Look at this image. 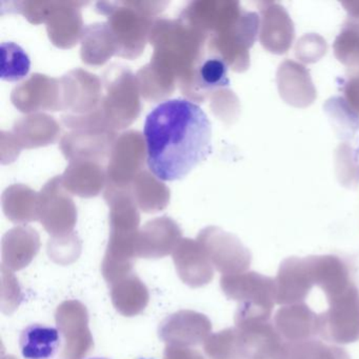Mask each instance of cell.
I'll return each mask as SVG.
<instances>
[{
    "mask_svg": "<svg viewBox=\"0 0 359 359\" xmlns=\"http://www.w3.org/2000/svg\"><path fill=\"white\" fill-rule=\"evenodd\" d=\"M147 163L161 182L186 177L212 153V127L205 111L189 100L161 102L147 116Z\"/></svg>",
    "mask_w": 359,
    "mask_h": 359,
    "instance_id": "obj_1",
    "label": "cell"
},
{
    "mask_svg": "<svg viewBox=\"0 0 359 359\" xmlns=\"http://www.w3.org/2000/svg\"><path fill=\"white\" fill-rule=\"evenodd\" d=\"M102 104L100 112L107 128L117 132L126 129L140 114V91L137 79L128 67L112 65L102 75Z\"/></svg>",
    "mask_w": 359,
    "mask_h": 359,
    "instance_id": "obj_2",
    "label": "cell"
},
{
    "mask_svg": "<svg viewBox=\"0 0 359 359\" xmlns=\"http://www.w3.org/2000/svg\"><path fill=\"white\" fill-rule=\"evenodd\" d=\"M98 13L108 18V24L116 39L117 56L136 60L150 41L154 16L144 12L136 1H100Z\"/></svg>",
    "mask_w": 359,
    "mask_h": 359,
    "instance_id": "obj_3",
    "label": "cell"
},
{
    "mask_svg": "<svg viewBox=\"0 0 359 359\" xmlns=\"http://www.w3.org/2000/svg\"><path fill=\"white\" fill-rule=\"evenodd\" d=\"M259 22L257 14L243 10L232 26L208 39V53L222 58L236 72H245L250 67V49L257 39Z\"/></svg>",
    "mask_w": 359,
    "mask_h": 359,
    "instance_id": "obj_4",
    "label": "cell"
},
{
    "mask_svg": "<svg viewBox=\"0 0 359 359\" xmlns=\"http://www.w3.org/2000/svg\"><path fill=\"white\" fill-rule=\"evenodd\" d=\"M329 309L319 314L318 336L325 341L348 344L359 340V290L353 285L327 300Z\"/></svg>",
    "mask_w": 359,
    "mask_h": 359,
    "instance_id": "obj_5",
    "label": "cell"
},
{
    "mask_svg": "<svg viewBox=\"0 0 359 359\" xmlns=\"http://www.w3.org/2000/svg\"><path fill=\"white\" fill-rule=\"evenodd\" d=\"M146 161L144 136L138 131L123 132L115 140L107 165L108 184L129 187L134 178L144 171Z\"/></svg>",
    "mask_w": 359,
    "mask_h": 359,
    "instance_id": "obj_6",
    "label": "cell"
},
{
    "mask_svg": "<svg viewBox=\"0 0 359 359\" xmlns=\"http://www.w3.org/2000/svg\"><path fill=\"white\" fill-rule=\"evenodd\" d=\"M62 107L71 115L95 112L102 104L104 86L96 75L76 69L60 79Z\"/></svg>",
    "mask_w": 359,
    "mask_h": 359,
    "instance_id": "obj_7",
    "label": "cell"
},
{
    "mask_svg": "<svg viewBox=\"0 0 359 359\" xmlns=\"http://www.w3.org/2000/svg\"><path fill=\"white\" fill-rule=\"evenodd\" d=\"M11 100L24 113L64 111L60 79L39 73L14 88Z\"/></svg>",
    "mask_w": 359,
    "mask_h": 359,
    "instance_id": "obj_8",
    "label": "cell"
},
{
    "mask_svg": "<svg viewBox=\"0 0 359 359\" xmlns=\"http://www.w3.org/2000/svg\"><path fill=\"white\" fill-rule=\"evenodd\" d=\"M276 304L279 306L302 304L314 287L311 256L287 258L281 262L276 278Z\"/></svg>",
    "mask_w": 359,
    "mask_h": 359,
    "instance_id": "obj_9",
    "label": "cell"
},
{
    "mask_svg": "<svg viewBox=\"0 0 359 359\" xmlns=\"http://www.w3.org/2000/svg\"><path fill=\"white\" fill-rule=\"evenodd\" d=\"M117 137L114 131L72 130L62 138L60 149L69 161H94L106 165Z\"/></svg>",
    "mask_w": 359,
    "mask_h": 359,
    "instance_id": "obj_10",
    "label": "cell"
},
{
    "mask_svg": "<svg viewBox=\"0 0 359 359\" xmlns=\"http://www.w3.org/2000/svg\"><path fill=\"white\" fill-rule=\"evenodd\" d=\"M243 336L249 359H291L290 344L277 332L272 321L243 323Z\"/></svg>",
    "mask_w": 359,
    "mask_h": 359,
    "instance_id": "obj_11",
    "label": "cell"
},
{
    "mask_svg": "<svg viewBox=\"0 0 359 359\" xmlns=\"http://www.w3.org/2000/svg\"><path fill=\"white\" fill-rule=\"evenodd\" d=\"M83 1H57L48 18L47 31L52 43L62 49H70L81 41L83 27L81 7Z\"/></svg>",
    "mask_w": 359,
    "mask_h": 359,
    "instance_id": "obj_12",
    "label": "cell"
},
{
    "mask_svg": "<svg viewBox=\"0 0 359 359\" xmlns=\"http://www.w3.org/2000/svg\"><path fill=\"white\" fill-rule=\"evenodd\" d=\"M273 323L281 337L290 344L318 336L319 314L304 302L281 306L275 313Z\"/></svg>",
    "mask_w": 359,
    "mask_h": 359,
    "instance_id": "obj_13",
    "label": "cell"
},
{
    "mask_svg": "<svg viewBox=\"0 0 359 359\" xmlns=\"http://www.w3.org/2000/svg\"><path fill=\"white\" fill-rule=\"evenodd\" d=\"M60 178L62 186L70 194L83 198L95 197L108 182L107 165L94 161H70Z\"/></svg>",
    "mask_w": 359,
    "mask_h": 359,
    "instance_id": "obj_14",
    "label": "cell"
},
{
    "mask_svg": "<svg viewBox=\"0 0 359 359\" xmlns=\"http://www.w3.org/2000/svg\"><path fill=\"white\" fill-rule=\"evenodd\" d=\"M260 43L275 54L285 53L294 39V26L289 14L276 4H264Z\"/></svg>",
    "mask_w": 359,
    "mask_h": 359,
    "instance_id": "obj_15",
    "label": "cell"
},
{
    "mask_svg": "<svg viewBox=\"0 0 359 359\" xmlns=\"http://www.w3.org/2000/svg\"><path fill=\"white\" fill-rule=\"evenodd\" d=\"M315 285L327 300L333 299L355 285L348 264L336 255L311 256Z\"/></svg>",
    "mask_w": 359,
    "mask_h": 359,
    "instance_id": "obj_16",
    "label": "cell"
},
{
    "mask_svg": "<svg viewBox=\"0 0 359 359\" xmlns=\"http://www.w3.org/2000/svg\"><path fill=\"white\" fill-rule=\"evenodd\" d=\"M281 97L292 106L304 108L314 102L316 91L310 74L302 65L287 60L279 67L277 73Z\"/></svg>",
    "mask_w": 359,
    "mask_h": 359,
    "instance_id": "obj_17",
    "label": "cell"
},
{
    "mask_svg": "<svg viewBox=\"0 0 359 359\" xmlns=\"http://www.w3.org/2000/svg\"><path fill=\"white\" fill-rule=\"evenodd\" d=\"M11 133L20 148L33 149L54 144L60 137V128L54 117L32 114L18 119Z\"/></svg>",
    "mask_w": 359,
    "mask_h": 359,
    "instance_id": "obj_18",
    "label": "cell"
},
{
    "mask_svg": "<svg viewBox=\"0 0 359 359\" xmlns=\"http://www.w3.org/2000/svg\"><path fill=\"white\" fill-rule=\"evenodd\" d=\"M229 290L233 297L245 300V306L273 310L276 304V283L272 277L249 272L233 279Z\"/></svg>",
    "mask_w": 359,
    "mask_h": 359,
    "instance_id": "obj_19",
    "label": "cell"
},
{
    "mask_svg": "<svg viewBox=\"0 0 359 359\" xmlns=\"http://www.w3.org/2000/svg\"><path fill=\"white\" fill-rule=\"evenodd\" d=\"M62 344V333L57 327L43 323H32L22 330L20 348L25 359H52Z\"/></svg>",
    "mask_w": 359,
    "mask_h": 359,
    "instance_id": "obj_20",
    "label": "cell"
},
{
    "mask_svg": "<svg viewBox=\"0 0 359 359\" xmlns=\"http://www.w3.org/2000/svg\"><path fill=\"white\" fill-rule=\"evenodd\" d=\"M81 60L91 66H102L118 52L116 39L108 22L85 27L81 37Z\"/></svg>",
    "mask_w": 359,
    "mask_h": 359,
    "instance_id": "obj_21",
    "label": "cell"
},
{
    "mask_svg": "<svg viewBox=\"0 0 359 359\" xmlns=\"http://www.w3.org/2000/svg\"><path fill=\"white\" fill-rule=\"evenodd\" d=\"M348 20L334 43L336 57L350 68H359V3H342Z\"/></svg>",
    "mask_w": 359,
    "mask_h": 359,
    "instance_id": "obj_22",
    "label": "cell"
},
{
    "mask_svg": "<svg viewBox=\"0 0 359 359\" xmlns=\"http://www.w3.org/2000/svg\"><path fill=\"white\" fill-rule=\"evenodd\" d=\"M136 203L144 210H159L170 201V190L149 171L140 172L129 186Z\"/></svg>",
    "mask_w": 359,
    "mask_h": 359,
    "instance_id": "obj_23",
    "label": "cell"
},
{
    "mask_svg": "<svg viewBox=\"0 0 359 359\" xmlns=\"http://www.w3.org/2000/svg\"><path fill=\"white\" fill-rule=\"evenodd\" d=\"M31 62L28 54L14 43H1V79L18 81L27 76Z\"/></svg>",
    "mask_w": 359,
    "mask_h": 359,
    "instance_id": "obj_24",
    "label": "cell"
},
{
    "mask_svg": "<svg viewBox=\"0 0 359 359\" xmlns=\"http://www.w3.org/2000/svg\"><path fill=\"white\" fill-rule=\"evenodd\" d=\"M290 354L291 359H351L344 348L325 344L316 338L290 344Z\"/></svg>",
    "mask_w": 359,
    "mask_h": 359,
    "instance_id": "obj_25",
    "label": "cell"
},
{
    "mask_svg": "<svg viewBox=\"0 0 359 359\" xmlns=\"http://www.w3.org/2000/svg\"><path fill=\"white\" fill-rule=\"evenodd\" d=\"M212 108L214 113L222 119L234 118L235 112L239 110L238 100L233 92L226 90H218L214 92L212 97Z\"/></svg>",
    "mask_w": 359,
    "mask_h": 359,
    "instance_id": "obj_26",
    "label": "cell"
},
{
    "mask_svg": "<svg viewBox=\"0 0 359 359\" xmlns=\"http://www.w3.org/2000/svg\"><path fill=\"white\" fill-rule=\"evenodd\" d=\"M88 359H108V358H102V357H94V358H88Z\"/></svg>",
    "mask_w": 359,
    "mask_h": 359,
    "instance_id": "obj_27",
    "label": "cell"
}]
</instances>
